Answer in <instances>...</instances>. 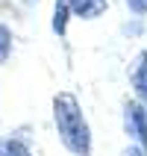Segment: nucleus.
Listing matches in <instances>:
<instances>
[{
  "mask_svg": "<svg viewBox=\"0 0 147 156\" xmlns=\"http://www.w3.org/2000/svg\"><path fill=\"white\" fill-rule=\"evenodd\" d=\"M53 124L59 133V141L74 156H91V127L79 109V100L68 91H59L53 97Z\"/></svg>",
  "mask_w": 147,
  "mask_h": 156,
  "instance_id": "1",
  "label": "nucleus"
},
{
  "mask_svg": "<svg viewBox=\"0 0 147 156\" xmlns=\"http://www.w3.org/2000/svg\"><path fill=\"white\" fill-rule=\"evenodd\" d=\"M121 118H124V133H127L130 144H135V147H141L147 153V106L138 103L135 97L124 100Z\"/></svg>",
  "mask_w": 147,
  "mask_h": 156,
  "instance_id": "2",
  "label": "nucleus"
},
{
  "mask_svg": "<svg viewBox=\"0 0 147 156\" xmlns=\"http://www.w3.org/2000/svg\"><path fill=\"white\" fill-rule=\"evenodd\" d=\"M127 77H130V88H132V94H135V100L147 106V50H138L130 59Z\"/></svg>",
  "mask_w": 147,
  "mask_h": 156,
  "instance_id": "3",
  "label": "nucleus"
},
{
  "mask_svg": "<svg viewBox=\"0 0 147 156\" xmlns=\"http://www.w3.org/2000/svg\"><path fill=\"white\" fill-rule=\"evenodd\" d=\"M68 3H71V12L77 18H86V21H94L109 9V0H68Z\"/></svg>",
  "mask_w": 147,
  "mask_h": 156,
  "instance_id": "4",
  "label": "nucleus"
},
{
  "mask_svg": "<svg viewBox=\"0 0 147 156\" xmlns=\"http://www.w3.org/2000/svg\"><path fill=\"white\" fill-rule=\"evenodd\" d=\"M71 15H74V12H71V3L68 0H56V3H53V33L56 35H65L68 33V21H71Z\"/></svg>",
  "mask_w": 147,
  "mask_h": 156,
  "instance_id": "5",
  "label": "nucleus"
},
{
  "mask_svg": "<svg viewBox=\"0 0 147 156\" xmlns=\"http://www.w3.org/2000/svg\"><path fill=\"white\" fill-rule=\"evenodd\" d=\"M0 156H33L30 144L24 139H15V136H3L0 139Z\"/></svg>",
  "mask_w": 147,
  "mask_h": 156,
  "instance_id": "6",
  "label": "nucleus"
},
{
  "mask_svg": "<svg viewBox=\"0 0 147 156\" xmlns=\"http://www.w3.org/2000/svg\"><path fill=\"white\" fill-rule=\"evenodd\" d=\"M9 53H12V30L6 24H0V65L9 59Z\"/></svg>",
  "mask_w": 147,
  "mask_h": 156,
  "instance_id": "7",
  "label": "nucleus"
},
{
  "mask_svg": "<svg viewBox=\"0 0 147 156\" xmlns=\"http://www.w3.org/2000/svg\"><path fill=\"white\" fill-rule=\"evenodd\" d=\"M121 33L130 35V38H138V35L144 33V18H130V21L121 27Z\"/></svg>",
  "mask_w": 147,
  "mask_h": 156,
  "instance_id": "8",
  "label": "nucleus"
},
{
  "mask_svg": "<svg viewBox=\"0 0 147 156\" xmlns=\"http://www.w3.org/2000/svg\"><path fill=\"white\" fill-rule=\"evenodd\" d=\"M127 3V9H130L135 18H144L147 15V0H124Z\"/></svg>",
  "mask_w": 147,
  "mask_h": 156,
  "instance_id": "9",
  "label": "nucleus"
},
{
  "mask_svg": "<svg viewBox=\"0 0 147 156\" xmlns=\"http://www.w3.org/2000/svg\"><path fill=\"white\" fill-rule=\"evenodd\" d=\"M121 156H147V153H144V150H141V147H135V144H130V147L124 150Z\"/></svg>",
  "mask_w": 147,
  "mask_h": 156,
  "instance_id": "10",
  "label": "nucleus"
},
{
  "mask_svg": "<svg viewBox=\"0 0 147 156\" xmlns=\"http://www.w3.org/2000/svg\"><path fill=\"white\" fill-rule=\"evenodd\" d=\"M21 3H26V6H33V3H38V0H21Z\"/></svg>",
  "mask_w": 147,
  "mask_h": 156,
  "instance_id": "11",
  "label": "nucleus"
}]
</instances>
